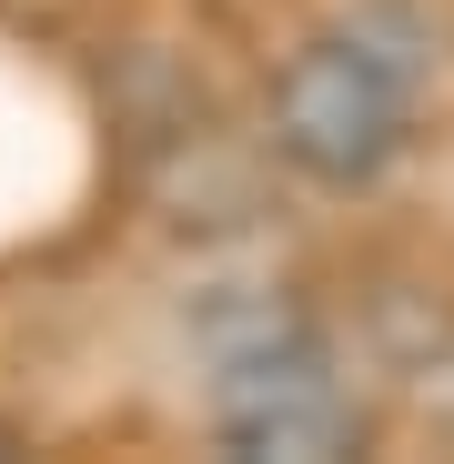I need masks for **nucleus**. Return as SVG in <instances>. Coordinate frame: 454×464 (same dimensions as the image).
<instances>
[{
	"label": "nucleus",
	"mask_w": 454,
	"mask_h": 464,
	"mask_svg": "<svg viewBox=\"0 0 454 464\" xmlns=\"http://www.w3.org/2000/svg\"><path fill=\"white\" fill-rule=\"evenodd\" d=\"M414 102H424V41L384 11L333 21L273 71V151L293 172L353 192L414 141Z\"/></svg>",
	"instance_id": "1"
},
{
	"label": "nucleus",
	"mask_w": 454,
	"mask_h": 464,
	"mask_svg": "<svg viewBox=\"0 0 454 464\" xmlns=\"http://www.w3.org/2000/svg\"><path fill=\"white\" fill-rule=\"evenodd\" d=\"M212 424L233 454H283V464H324L363 444V404L333 373V353L303 324H263L243 343H222L212 363Z\"/></svg>",
	"instance_id": "2"
}]
</instances>
